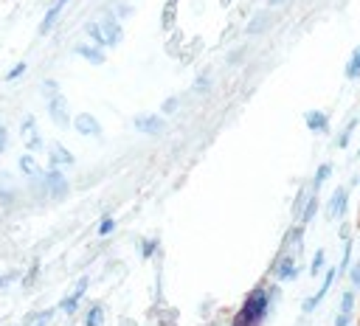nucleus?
<instances>
[{
  "label": "nucleus",
  "mask_w": 360,
  "mask_h": 326,
  "mask_svg": "<svg viewBox=\"0 0 360 326\" xmlns=\"http://www.w3.org/2000/svg\"><path fill=\"white\" fill-rule=\"evenodd\" d=\"M208 87H211V76H208V73H200V76H197V82H194V93L208 90Z\"/></svg>",
  "instance_id": "obj_36"
},
{
  "label": "nucleus",
  "mask_w": 360,
  "mask_h": 326,
  "mask_svg": "<svg viewBox=\"0 0 360 326\" xmlns=\"http://www.w3.org/2000/svg\"><path fill=\"white\" fill-rule=\"evenodd\" d=\"M37 273H39V264H34V267L28 270V278H22V284H25V287H31V284L37 281Z\"/></svg>",
  "instance_id": "obj_38"
},
{
  "label": "nucleus",
  "mask_w": 360,
  "mask_h": 326,
  "mask_svg": "<svg viewBox=\"0 0 360 326\" xmlns=\"http://www.w3.org/2000/svg\"><path fill=\"white\" fill-rule=\"evenodd\" d=\"M110 14H112L115 20H121V22H124V20L132 14V6H129V3H124V0H115V3L110 6Z\"/></svg>",
  "instance_id": "obj_21"
},
{
  "label": "nucleus",
  "mask_w": 360,
  "mask_h": 326,
  "mask_svg": "<svg viewBox=\"0 0 360 326\" xmlns=\"http://www.w3.org/2000/svg\"><path fill=\"white\" fill-rule=\"evenodd\" d=\"M352 309H354V289H346V292L340 295V312L352 315Z\"/></svg>",
  "instance_id": "obj_27"
},
{
  "label": "nucleus",
  "mask_w": 360,
  "mask_h": 326,
  "mask_svg": "<svg viewBox=\"0 0 360 326\" xmlns=\"http://www.w3.org/2000/svg\"><path fill=\"white\" fill-rule=\"evenodd\" d=\"M335 278H338V270H335V267H329V270L323 273V284H321V289L312 295V298H315V304H321V301H323V295L329 292V287H332V281H335Z\"/></svg>",
  "instance_id": "obj_19"
},
{
  "label": "nucleus",
  "mask_w": 360,
  "mask_h": 326,
  "mask_svg": "<svg viewBox=\"0 0 360 326\" xmlns=\"http://www.w3.org/2000/svg\"><path fill=\"white\" fill-rule=\"evenodd\" d=\"M177 104H180V98H174V96H169L163 104H160V115H172L174 110H177Z\"/></svg>",
  "instance_id": "obj_34"
},
{
  "label": "nucleus",
  "mask_w": 360,
  "mask_h": 326,
  "mask_svg": "<svg viewBox=\"0 0 360 326\" xmlns=\"http://www.w3.org/2000/svg\"><path fill=\"white\" fill-rule=\"evenodd\" d=\"M73 160H76V157H73V155H70V152H68L62 143H56V146H51V149H48V166H51V169L73 166Z\"/></svg>",
  "instance_id": "obj_13"
},
{
  "label": "nucleus",
  "mask_w": 360,
  "mask_h": 326,
  "mask_svg": "<svg viewBox=\"0 0 360 326\" xmlns=\"http://www.w3.org/2000/svg\"><path fill=\"white\" fill-rule=\"evenodd\" d=\"M28 70V62H17L14 67H8V73H6V82H17L22 73Z\"/></svg>",
  "instance_id": "obj_28"
},
{
  "label": "nucleus",
  "mask_w": 360,
  "mask_h": 326,
  "mask_svg": "<svg viewBox=\"0 0 360 326\" xmlns=\"http://www.w3.org/2000/svg\"><path fill=\"white\" fill-rule=\"evenodd\" d=\"M346 208H349V188H335L332 197H329V202H326V216L329 219H338V216L346 214Z\"/></svg>",
  "instance_id": "obj_8"
},
{
  "label": "nucleus",
  "mask_w": 360,
  "mask_h": 326,
  "mask_svg": "<svg viewBox=\"0 0 360 326\" xmlns=\"http://www.w3.org/2000/svg\"><path fill=\"white\" fill-rule=\"evenodd\" d=\"M42 183H45V188H48V194H51L53 200H62V197L68 194V180H65V174H62L59 169L42 171Z\"/></svg>",
  "instance_id": "obj_5"
},
{
  "label": "nucleus",
  "mask_w": 360,
  "mask_h": 326,
  "mask_svg": "<svg viewBox=\"0 0 360 326\" xmlns=\"http://www.w3.org/2000/svg\"><path fill=\"white\" fill-rule=\"evenodd\" d=\"M349 323H352V315H346V312L335 315V326H349Z\"/></svg>",
  "instance_id": "obj_39"
},
{
  "label": "nucleus",
  "mask_w": 360,
  "mask_h": 326,
  "mask_svg": "<svg viewBox=\"0 0 360 326\" xmlns=\"http://www.w3.org/2000/svg\"><path fill=\"white\" fill-rule=\"evenodd\" d=\"M352 250H354V242H352V239H346V247H343V256H340V264L335 267V270H338V278H340V275H343V273L349 270V264H352Z\"/></svg>",
  "instance_id": "obj_20"
},
{
  "label": "nucleus",
  "mask_w": 360,
  "mask_h": 326,
  "mask_svg": "<svg viewBox=\"0 0 360 326\" xmlns=\"http://www.w3.org/2000/svg\"><path fill=\"white\" fill-rule=\"evenodd\" d=\"M96 22H98V31H101L104 48H115V45H121V39H124V22H121V20H115V17L110 14V8H107Z\"/></svg>",
  "instance_id": "obj_2"
},
{
  "label": "nucleus",
  "mask_w": 360,
  "mask_h": 326,
  "mask_svg": "<svg viewBox=\"0 0 360 326\" xmlns=\"http://www.w3.org/2000/svg\"><path fill=\"white\" fill-rule=\"evenodd\" d=\"M346 79L349 82H354V79H360V45L352 51V56H349V62H346Z\"/></svg>",
  "instance_id": "obj_16"
},
{
  "label": "nucleus",
  "mask_w": 360,
  "mask_h": 326,
  "mask_svg": "<svg viewBox=\"0 0 360 326\" xmlns=\"http://www.w3.org/2000/svg\"><path fill=\"white\" fill-rule=\"evenodd\" d=\"M155 250H158V239H143V242H141V256H143V259H152Z\"/></svg>",
  "instance_id": "obj_32"
},
{
  "label": "nucleus",
  "mask_w": 360,
  "mask_h": 326,
  "mask_svg": "<svg viewBox=\"0 0 360 326\" xmlns=\"http://www.w3.org/2000/svg\"><path fill=\"white\" fill-rule=\"evenodd\" d=\"M267 309H270V292L264 287H256L245 298V304L239 306V312L233 315V323L231 326H259L262 318L267 315Z\"/></svg>",
  "instance_id": "obj_1"
},
{
  "label": "nucleus",
  "mask_w": 360,
  "mask_h": 326,
  "mask_svg": "<svg viewBox=\"0 0 360 326\" xmlns=\"http://www.w3.org/2000/svg\"><path fill=\"white\" fill-rule=\"evenodd\" d=\"M304 124H307L309 132H321V135L329 132V115L321 112V110H307L304 112Z\"/></svg>",
  "instance_id": "obj_11"
},
{
  "label": "nucleus",
  "mask_w": 360,
  "mask_h": 326,
  "mask_svg": "<svg viewBox=\"0 0 360 326\" xmlns=\"http://www.w3.org/2000/svg\"><path fill=\"white\" fill-rule=\"evenodd\" d=\"M346 273H349V281H352V287H354V289H360V261H357V264L352 261Z\"/></svg>",
  "instance_id": "obj_33"
},
{
  "label": "nucleus",
  "mask_w": 360,
  "mask_h": 326,
  "mask_svg": "<svg viewBox=\"0 0 360 326\" xmlns=\"http://www.w3.org/2000/svg\"><path fill=\"white\" fill-rule=\"evenodd\" d=\"M329 174H332V166L329 163H323V166H318V171H315V177H312V188L318 191L326 180H329Z\"/></svg>",
  "instance_id": "obj_25"
},
{
  "label": "nucleus",
  "mask_w": 360,
  "mask_h": 326,
  "mask_svg": "<svg viewBox=\"0 0 360 326\" xmlns=\"http://www.w3.org/2000/svg\"><path fill=\"white\" fill-rule=\"evenodd\" d=\"M270 22H273L270 11H259V14L248 17V22H245V34H248V37H256V34L267 31V28H270Z\"/></svg>",
  "instance_id": "obj_12"
},
{
  "label": "nucleus",
  "mask_w": 360,
  "mask_h": 326,
  "mask_svg": "<svg viewBox=\"0 0 360 326\" xmlns=\"http://www.w3.org/2000/svg\"><path fill=\"white\" fill-rule=\"evenodd\" d=\"M25 149H28V152H39V149H42V138H39L37 129H34L31 135H25Z\"/></svg>",
  "instance_id": "obj_29"
},
{
  "label": "nucleus",
  "mask_w": 360,
  "mask_h": 326,
  "mask_svg": "<svg viewBox=\"0 0 360 326\" xmlns=\"http://www.w3.org/2000/svg\"><path fill=\"white\" fill-rule=\"evenodd\" d=\"M315 306H318V304H315V298L309 295V298H304V304H301V312H304V315H309V312H315Z\"/></svg>",
  "instance_id": "obj_37"
},
{
  "label": "nucleus",
  "mask_w": 360,
  "mask_h": 326,
  "mask_svg": "<svg viewBox=\"0 0 360 326\" xmlns=\"http://www.w3.org/2000/svg\"><path fill=\"white\" fill-rule=\"evenodd\" d=\"M115 230V219L112 216H104L101 222H98V236H110Z\"/></svg>",
  "instance_id": "obj_31"
},
{
  "label": "nucleus",
  "mask_w": 360,
  "mask_h": 326,
  "mask_svg": "<svg viewBox=\"0 0 360 326\" xmlns=\"http://www.w3.org/2000/svg\"><path fill=\"white\" fill-rule=\"evenodd\" d=\"M304 200H307V191H298V197H295V202H292V214H298V211H301Z\"/></svg>",
  "instance_id": "obj_41"
},
{
  "label": "nucleus",
  "mask_w": 360,
  "mask_h": 326,
  "mask_svg": "<svg viewBox=\"0 0 360 326\" xmlns=\"http://www.w3.org/2000/svg\"><path fill=\"white\" fill-rule=\"evenodd\" d=\"M284 3H290V0H264V6H267V8H281Z\"/></svg>",
  "instance_id": "obj_44"
},
{
  "label": "nucleus",
  "mask_w": 360,
  "mask_h": 326,
  "mask_svg": "<svg viewBox=\"0 0 360 326\" xmlns=\"http://www.w3.org/2000/svg\"><path fill=\"white\" fill-rule=\"evenodd\" d=\"M42 90L51 96V93H56V90H59V84H56L53 79H45V82H42Z\"/></svg>",
  "instance_id": "obj_40"
},
{
  "label": "nucleus",
  "mask_w": 360,
  "mask_h": 326,
  "mask_svg": "<svg viewBox=\"0 0 360 326\" xmlns=\"http://www.w3.org/2000/svg\"><path fill=\"white\" fill-rule=\"evenodd\" d=\"M34 129H37V118H34V115H25V118L20 121V135L25 138V135H31Z\"/></svg>",
  "instance_id": "obj_30"
},
{
  "label": "nucleus",
  "mask_w": 360,
  "mask_h": 326,
  "mask_svg": "<svg viewBox=\"0 0 360 326\" xmlns=\"http://www.w3.org/2000/svg\"><path fill=\"white\" fill-rule=\"evenodd\" d=\"M68 3H70V0H53V6H56V8H59V11H62V8H65V6H68Z\"/></svg>",
  "instance_id": "obj_45"
},
{
  "label": "nucleus",
  "mask_w": 360,
  "mask_h": 326,
  "mask_svg": "<svg viewBox=\"0 0 360 326\" xmlns=\"http://www.w3.org/2000/svg\"><path fill=\"white\" fill-rule=\"evenodd\" d=\"M51 318H53V309H42V312H37V315H28V318H25V326H45Z\"/></svg>",
  "instance_id": "obj_24"
},
{
  "label": "nucleus",
  "mask_w": 360,
  "mask_h": 326,
  "mask_svg": "<svg viewBox=\"0 0 360 326\" xmlns=\"http://www.w3.org/2000/svg\"><path fill=\"white\" fill-rule=\"evenodd\" d=\"M70 124H73V129H76L79 135H84V138H98V135H101V124H98V118L90 115V112H79L76 118H70Z\"/></svg>",
  "instance_id": "obj_6"
},
{
  "label": "nucleus",
  "mask_w": 360,
  "mask_h": 326,
  "mask_svg": "<svg viewBox=\"0 0 360 326\" xmlns=\"http://www.w3.org/2000/svg\"><path fill=\"white\" fill-rule=\"evenodd\" d=\"M354 126H357V118H352L346 126H343V132L338 135V141H335V146L338 149H346L349 146V141H352V132H354Z\"/></svg>",
  "instance_id": "obj_22"
},
{
  "label": "nucleus",
  "mask_w": 360,
  "mask_h": 326,
  "mask_svg": "<svg viewBox=\"0 0 360 326\" xmlns=\"http://www.w3.org/2000/svg\"><path fill=\"white\" fill-rule=\"evenodd\" d=\"M76 56L84 59V62H90V65H104L107 62L104 48L101 45H93V42H79L76 45Z\"/></svg>",
  "instance_id": "obj_10"
},
{
  "label": "nucleus",
  "mask_w": 360,
  "mask_h": 326,
  "mask_svg": "<svg viewBox=\"0 0 360 326\" xmlns=\"http://www.w3.org/2000/svg\"><path fill=\"white\" fill-rule=\"evenodd\" d=\"M132 126H135L138 132H143V135H160V132L166 129V121H163V115H158V112H143V115H135V118H132Z\"/></svg>",
  "instance_id": "obj_4"
},
{
  "label": "nucleus",
  "mask_w": 360,
  "mask_h": 326,
  "mask_svg": "<svg viewBox=\"0 0 360 326\" xmlns=\"http://www.w3.org/2000/svg\"><path fill=\"white\" fill-rule=\"evenodd\" d=\"M104 323V306L101 304H90L87 315H84V326H101Z\"/></svg>",
  "instance_id": "obj_17"
},
{
  "label": "nucleus",
  "mask_w": 360,
  "mask_h": 326,
  "mask_svg": "<svg viewBox=\"0 0 360 326\" xmlns=\"http://www.w3.org/2000/svg\"><path fill=\"white\" fill-rule=\"evenodd\" d=\"M323 267H326V253H323V250H315V259L309 261V273H312V278H315Z\"/></svg>",
  "instance_id": "obj_26"
},
{
  "label": "nucleus",
  "mask_w": 360,
  "mask_h": 326,
  "mask_svg": "<svg viewBox=\"0 0 360 326\" xmlns=\"http://www.w3.org/2000/svg\"><path fill=\"white\" fill-rule=\"evenodd\" d=\"M20 171L22 174H28V177H37V174H42L39 171V166H37V160H34V155L31 152H25L22 157H20Z\"/></svg>",
  "instance_id": "obj_18"
},
{
  "label": "nucleus",
  "mask_w": 360,
  "mask_h": 326,
  "mask_svg": "<svg viewBox=\"0 0 360 326\" xmlns=\"http://www.w3.org/2000/svg\"><path fill=\"white\" fill-rule=\"evenodd\" d=\"M6 143H8V129H6V126H0V152L6 149Z\"/></svg>",
  "instance_id": "obj_43"
},
{
  "label": "nucleus",
  "mask_w": 360,
  "mask_h": 326,
  "mask_svg": "<svg viewBox=\"0 0 360 326\" xmlns=\"http://www.w3.org/2000/svg\"><path fill=\"white\" fill-rule=\"evenodd\" d=\"M219 3H222V8H225V6H231V0H219Z\"/></svg>",
  "instance_id": "obj_46"
},
{
  "label": "nucleus",
  "mask_w": 360,
  "mask_h": 326,
  "mask_svg": "<svg viewBox=\"0 0 360 326\" xmlns=\"http://www.w3.org/2000/svg\"><path fill=\"white\" fill-rule=\"evenodd\" d=\"M177 6H180V0H166V3H163V11H160V28H163V31H174Z\"/></svg>",
  "instance_id": "obj_14"
},
{
  "label": "nucleus",
  "mask_w": 360,
  "mask_h": 326,
  "mask_svg": "<svg viewBox=\"0 0 360 326\" xmlns=\"http://www.w3.org/2000/svg\"><path fill=\"white\" fill-rule=\"evenodd\" d=\"M48 115L53 118V124L56 126H68L70 124V112H68V98L56 90V93H51L48 96Z\"/></svg>",
  "instance_id": "obj_3"
},
{
  "label": "nucleus",
  "mask_w": 360,
  "mask_h": 326,
  "mask_svg": "<svg viewBox=\"0 0 360 326\" xmlns=\"http://www.w3.org/2000/svg\"><path fill=\"white\" fill-rule=\"evenodd\" d=\"M357 160H360V149H357Z\"/></svg>",
  "instance_id": "obj_47"
},
{
  "label": "nucleus",
  "mask_w": 360,
  "mask_h": 326,
  "mask_svg": "<svg viewBox=\"0 0 360 326\" xmlns=\"http://www.w3.org/2000/svg\"><path fill=\"white\" fill-rule=\"evenodd\" d=\"M84 34H87V39L93 42V45H101L104 48V39H101V31H98V22L96 20H90L87 25H84ZM107 51V48H104Z\"/></svg>",
  "instance_id": "obj_23"
},
{
  "label": "nucleus",
  "mask_w": 360,
  "mask_h": 326,
  "mask_svg": "<svg viewBox=\"0 0 360 326\" xmlns=\"http://www.w3.org/2000/svg\"><path fill=\"white\" fill-rule=\"evenodd\" d=\"M87 287H90V278H79V281H76V287H73V292H70L68 298H62V301H59V312H65V315H73V312L79 309V301L84 298Z\"/></svg>",
  "instance_id": "obj_7"
},
{
  "label": "nucleus",
  "mask_w": 360,
  "mask_h": 326,
  "mask_svg": "<svg viewBox=\"0 0 360 326\" xmlns=\"http://www.w3.org/2000/svg\"><path fill=\"white\" fill-rule=\"evenodd\" d=\"M14 278H17V273H8V275H0V289H3V287H8V284H11Z\"/></svg>",
  "instance_id": "obj_42"
},
{
  "label": "nucleus",
  "mask_w": 360,
  "mask_h": 326,
  "mask_svg": "<svg viewBox=\"0 0 360 326\" xmlns=\"http://www.w3.org/2000/svg\"><path fill=\"white\" fill-rule=\"evenodd\" d=\"M315 211H318V191H312V194H307V200H304V208L298 211V219H301V225H307V222H312V216H315Z\"/></svg>",
  "instance_id": "obj_15"
},
{
  "label": "nucleus",
  "mask_w": 360,
  "mask_h": 326,
  "mask_svg": "<svg viewBox=\"0 0 360 326\" xmlns=\"http://www.w3.org/2000/svg\"><path fill=\"white\" fill-rule=\"evenodd\" d=\"M273 273H276V278H278V281H295L301 270H298V264H295V256H292V253H287V256H281V259L276 261Z\"/></svg>",
  "instance_id": "obj_9"
},
{
  "label": "nucleus",
  "mask_w": 360,
  "mask_h": 326,
  "mask_svg": "<svg viewBox=\"0 0 360 326\" xmlns=\"http://www.w3.org/2000/svg\"><path fill=\"white\" fill-rule=\"evenodd\" d=\"M245 59V48H233L228 56H225V65H239Z\"/></svg>",
  "instance_id": "obj_35"
}]
</instances>
